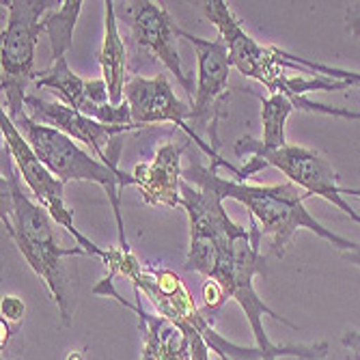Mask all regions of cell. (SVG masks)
Wrapping results in <instances>:
<instances>
[{
    "instance_id": "obj_1",
    "label": "cell",
    "mask_w": 360,
    "mask_h": 360,
    "mask_svg": "<svg viewBox=\"0 0 360 360\" xmlns=\"http://www.w3.org/2000/svg\"><path fill=\"white\" fill-rule=\"evenodd\" d=\"M3 226L7 236L13 240L30 270L35 272L60 313V323L68 328L74 319V289L65 272V257H89L80 246L63 248L58 246V238L54 231L52 216L39 205L28 199V194L22 190V175L15 167V162L7 147H3Z\"/></svg>"
},
{
    "instance_id": "obj_2",
    "label": "cell",
    "mask_w": 360,
    "mask_h": 360,
    "mask_svg": "<svg viewBox=\"0 0 360 360\" xmlns=\"http://www.w3.org/2000/svg\"><path fill=\"white\" fill-rule=\"evenodd\" d=\"M184 179L192 186H199L201 190L216 192L222 199H233L242 203L250 218L257 220L261 236H268L272 242V252L276 257H283L289 242L293 240L300 229H309L315 236L330 242L339 250L347 252L356 248V242L345 240L330 229H326L319 220H315L309 210L304 207V201L309 199V192L287 184H274V186H250L240 179H226L218 175V167H201L199 162L188 169H184Z\"/></svg>"
},
{
    "instance_id": "obj_3",
    "label": "cell",
    "mask_w": 360,
    "mask_h": 360,
    "mask_svg": "<svg viewBox=\"0 0 360 360\" xmlns=\"http://www.w3.org/2000/svg\"><path fill=\"white\" fill-rule=\"evenodd\" d=\"M248 229H250L248 236L240 238L231 250H226L220 257L210 281H216L222 287L224 296L240 304V309L244 311L250 328H252L257 347L266 354V360H278L285 356L298 358V360H326V356H328V343L326 341L311 343V345H293V343L278 345L266 335L264 317H272L274 321H281L293 330H296L298 326L281 317L278 313H274L264 300L259 298V293L255 289V276L266 270V261L259 250L261 229L255 218H250Z\"/></svg>"
},
{
    "instance_id": "obj_4",
    "label": "cell",
    "mask_w": 360,
    "mask_h": 360,
    "mask_svg": "<svg viewBox=\"0 0 360 360\" xmlns=\"http://www.w3.org/2000/svg\"><path fill=\"white\" fill-rule=\"evenodd\" d=\"M5 110V108H3ZM7 117L13 121V125L22 132L30 149L37 153V158L48 167V171L60 179L63 184L68 181H91L102 186L108 194V201L112 205L115 218H117V231H119V248L129 252L125 231H123V220H121V190L125 186H136L134 177L123 171H112L108 165L97 160L93 153H86L76 145L74 139L68 134L58 132L54 127L35 123L28 115L24 106L5 110Z\"/></svg>"
},
{
    "instance_id": "obj_5",
    "label": "cell",
    "mask_w": 360,
    "mask_h": 360,
    "mask_svg": "<svg viewBox=\"0 0 360 360\" xmlns=\"http://www.w3.org/2000/svg\"><path fill=\"white\" fill-rule=\"evenodd\" d=\"M233 151L240 158L250 155V160H246V167L242 169V179H248L250 175L259 173L266 167H274L293 186H298L300 190L309 192L311 196H321L323 201L333 203L345 216H349L354 222L360 224V216L343 199L339 175L335 173L330 162L323 155H319L315 149L289 145V143L278 149H266L259 141L244 136L233 145Z\"/></svg>"
},
{
    "instance_id": "obj_6",
    "label": "cell",
    "mask_w": 360,
    "mask_h": 360,
    "mask_svg": "<svg viewBox=\"0 0 360 360\" xmlns=\"http://www.w3.org/2000/svg\"><path fill=\"white\" fill-rule=\"evenodd\" d=\"M7 26L3 30V93L5 110L24 106L26 86L37 80L35 50L39 35L46 32L44 13L52 9L54 0H5Z\"/></svg>"
},
{
    "instance_id": "obj_7",
    "label": "cell",
    "mask_w": 360,
    "mask_h": 360,
    "mask_svg": "<svg viewBox=\"0 0 360 360\" xmlns=\"http://www.w3.org/2000/svg\"><path fill=\"white\" fill-rule=\"evenodd\" d=\"M222 201L224 199L216 192L194 188L186 179L181 181L179 207L186 210L190 220V246L184 268L190 272H199L205 278L212 276L220 257L250 231V229L231 220Z\"/></svg>"
},
{
    "instance_id": "obj_8",
    "label": "cell",
    "mask_w": 360,
    "mask_h": 360,
    "mask_svg": "<svg viewBox=\"0 0 360 360\" xmlns=\"http://www.w3.org/2000/svg\"><path fill=\"white\" fill-rule=\"evenodd\" d=\"M179 37L188 39L196 50V89L194 100L190 102L188 125L192 132L203 141V134L210 139V147L218 151L220 139L218 127L226 117V106L231 100L229 89V72L231 58L222 39H201L179 28Z\"/></svg>"
},
{
    "instance_id": "obj_9",
    "label": "cell",
    "mask_w": 360,
    "mask_h": 360,
    "mask_svg": "<svg viewBox=\"0 0 360 360\" xmlns=\"http://www.w3.org/2000/svg\"><path fill=\"white\" fill-rule=\"evenodd\" d=\"M0 132H3L5 139V147L9 149L15 167L22 175V181L28 186L30 194L35 196L37 203L52 216V220L63 226L65 231L72 233L74 240L78 242V246L89 255V257H100L102 261L108 257V250L100 248L95 242H91L84 233L78 231V226L74 222V212L72 207L65 203V184L60 179H56L44 162L37 158V153L30 149V145L26 143V139L22 136L20 129L13 125V121L7 117V112H0Z\"/></svg>"
},
{
    "instance_id": "obj_10",
    "label": "cell",
    "mask_w": 360,
    "mask_h": 360,
    "mask_svg": "<svg viewBox=\"0 0 360 360\" xmlns=\"http://www.w3.org/2000/svg\"><path fill=\"white\" fill-rule=\"evenodd\" d=\"M203 11L207 20L218 28L220 39L229 50V58H231L233 68L242 76L261 82L270 91V95L274 93L285 95L289 76H285L287 65L278 56V50L261 46L257 39H252L224 0L203 3Z\"/></svg>"
},
{
    "instance_id": "obj_11",
    "label": "cell",
    "mask_w": 360,
    "mask_h": 360,
    "mask_svg": "<svg viewBox=\"0 0 360 360\" xmlns=\"http://www.w3.org/2000/svg\"><path fill=\"white\" fill-rule=\"evenodd\" d=\"M125 104L129 106V112H132L134 125L147 127L151 123H173L190 141L199 145L203 153L212 158V167H218V169L224 167L236 177H242V169H236L229 165V162H224L218 151H214L207 143H203L190 129L188 125L190 106L177 100V95L173 93L165 74H158L153 78H143V76L129 78L125 84Z\"/></svg>"
},
{
    "instance_id": "obj_12",
    "label": "cell",
    "mask_w": 360,
    "mask_h": 360,
    "mask_svg": "<svg viewBox=\"0 0 360 360\" xmlns=\"http://www.w3.org/2000/svg\"><path fill=\"white\" fill-rule=\"evenodd\" d=\"M24 108H26V115L35 123L54 127L58 132L68 134L70 139L84 143L97 160L108 165L112 171H121L119 153L123 149V143L119 141V136L125 132H132L136 127L106 125L60 102H46L41 97L30 95V93L24 97Z\"/></svg>"
},
{
    "instance_id": "obj_13",
    "label": "cell",
    "mask_w": 360,
    "mask_h": 360,
    "mask_svg": "<svg viewBox=\"0 0 360 360\" xmlns=\"http://www.w3.org/2000/svg\"><path fill=\"white\" fill-rule=\"evenodd\" d=\"M125 13L129 18V30H132V41L143 56L160 60L165 68L175 74L177 82L194 100V84L181 70V56L177 50L179 26L173 22L169 11L155 5L151 0H139V3H127Z\"/></svg>"
},
{
    "instance_id": "obj_14",
    "label": "cell",
    "mask_w": 360,
    "mask_h": 360,
    "mask_svg": "<svg viewBox=\"0 0 360 360\" xmlns=\"http://www.w3.org/2000/svg\"><path fill=\"white\" fill-rule=\"evenodd\" d=\"M95 296H104V298H112L115 302H119L121 307L129 309L132 313H136L139 317V328L143 335V354L141 360H192V345L188 335L179 328L177 323H173L169 317L162 315H151L147 313L141 302V293L136 291V304L125 302L119 291L112 285V278L106 276L93 287Z\"/></svg>"
},
{
    "instance_id": "obj_15",
    "label": "cell",
    "mask_w": 360,
    "mask_h": 360,
    "mask_svg": "<svg viewBox=\"0 0 360 360\" xmlns=\"http://www.w3.org/2000/svg\"><path fill=\"white\" fill-rule=\"evenodd\" d=\"M188 141H167L162 145L151 162L134 167V181L147 205H165L179 207L181 205V155L186 151Z\"/></svg>"
},
{
    "instance_id": "obj_16",
    "label": "cell",
    "mask_w": 360,
    "mask_h": 360,
    "mask_svg": "<svg viewBox=\"0 0 360 360\" xmlns=\"http://www.w3.org/2000/svg\"><path fill=\"white\" fill-rule=\"evenodd\" d=\"M97 60H100V68H102V80L108 86L110 104L121 106L125 102L127 58H125V44L119 32V22H117V11H115L112 0H106L104 3V39H102L100 50H97Z\"/></svg>"
},
{
    "instance_id": "obj_17",
    "label": "cell",
    "mask_w": 360,
    "mask_h": 360,
    "mask_svg": "<svg viewBox=\"0 0 360 360\" xmlns=\"http://www.w3.org/2000/svg\"><path fill=\"white\" fill-rule=\"evenodd\" d=\"M82 0H65L60 7L44 18L46 35L50 39L52 60L65 58L74 46V28L78 22V15L82 11Z\"/></svg>"
},
{
    "instance_id": "obj_18",
    "label": "cell",
    "mask_w": 360,
    "mask_h": 360,
    "mask_svg": "<svg viewBox=\"0 0 360 360\" xmlns=\"http://www.w3.org/2000/svg\"><path fill=\"white\" fill-rule=\"evenodd\" d=\"M296 110L291 97L283 95V93H274L268 95L266 100H261V123H264V139L259 143L266 149H278L287 145V121L289 115Z\"/></svg>"
},
{
    "instance_id": "obj_19",
    "label": "cell",
    "mask_w": 360,
    "mask_h": 360,
    "mask_svg": "<svg viewBox=\"0 0 360 360\" xmlns=\"http://www.w3.org/2000/svg\"><path fill=\"white\" fill-rule=\"evenodd\" d=\"M0 313H3V321L20 323L26 315V304L18 296H5L3 302H0Z\"/></svg>"
},
{
    "instance_id": "obj_20",
    "label": "cell",
    "mask_w": 360,
    "mask_h": 360,
    "mask_svg": "<svg viewBox=\"0 0 360 360\" xmlns=\"http://www.w3.org/2000/svg\"><path fill=\"white\" fill-rule=\"evenodd\" d=\"M341 343H343L356 358H360V333H356V330L345 333V335L341 337Z\"/></svg>"
},
{
    "instance_id": "obj_21",
    "label": "cell",
    "mask_w": 360,
    "mask_h": 360,
    "mask_svg": "<svg viewBox=\"0 0 360 360\" xmlns=\"http://www.w3.org/2000/svg\"><path fill=\"white\" fill-rule=\"evenodd\" d=\"M347 30L356 39L360 37V11H356V9L347 11Z\"/></svg>"
},
{
    "instance_id": "obj_22",
    "label": "cell",
    "mask_w": 360,
    "mask_h": 360,
    "mask_svg": "<svg viewBox=\"0 0 360 360\" xmlns=\"http://www.w3.org/2000/svg\"><path fill=\"white\" fill-rule=\"evenodd\" d=\"M343 259H345V261H349V264H354V266H358V268H360V244H356V248H354V250H347V252H343Z\"/></svg>"
},
{
    "instance_id": "obj_23",
    "label": "cell",
    "mask_w": 360,
    "mask_h": 360,
    "mask_svg": "<svg viewBox=\"0 0 360 360\" xmlns=\"http://www.w3.org/2000/svg\"><path fill=\"white\" fill-rule=\"evenodd\" d=\"M341 192H343V196H345V194H352L354 199L360 203V188H341Z\"/></svg>"
},
{
    "instance_id": "obj_24",
    "label": "cell",
    "mask_w": 360,
    "mask_h": 360,
    "mask_svg": "<svg viewBox=\"0 0 360 360\" xmlns=\"http://www.w3.org/2000/svg\"><path fill=\"white\" fill-rule=\"evenodd\" d=\"M65 360H84V352L82 349H74L72 354H68V358Z\"/></svg>"
}]
</instances>
